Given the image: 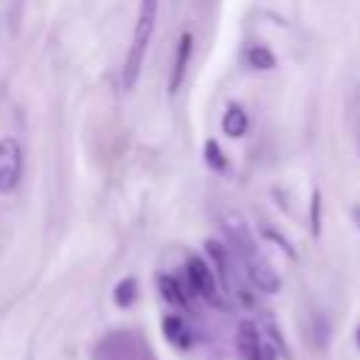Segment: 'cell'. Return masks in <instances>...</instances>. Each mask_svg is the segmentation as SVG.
<instances>
[{"instance_id": "obj_1", "label": "cell", "mask_w": 360, "mask_h": 360, "mask_svg": "<svg viewBox=\"0 0 360 360\" xmlns=\"http://www.w3.org/2000/svg\"><path fill=\"white\" fill-rule=\"evenodd\" d=\"M158 6H160V0H141L138 20H135V34H132V45H129V53H127L124 68H121V84H124V90H132L135 82H138V76H141V68H143V59H146V48H149L152 34H155Z\"/></svg>"}, {"instance_id": "obj_2", "label": "cell", "mask_w": 360, "mask_h": 360, "mask_svg": "<svg viewBox=\"0 0 360 360\" xmlns=\"http://www.w3.org/2000/svg\"><path fill=\"white\" fill-rule=\"evenodd\" d=\"M186 284H188L191 295H200L211 307H225V298L219 292V278H217L214 267L202 256H188V262H186Z\"/></svg>"}, {"instance_id": "obj_3", "label": "cell", "mask_w": 360, "mask_h": 360, "mask_svg": "<svg viewBox=\"0 0 360 360\" xmlns=\"http://www.w3.org/2000/svg\"><path fill=\"white\" fill-rule=\"evenodd\" d=\"M22 177V146L17 138H0V194H11Z\"/></svg>"}, {"instance_id": "obj_4", "label": "cell", "mask_w": 360, "mask_h": 360, "mask_svg": "<svg viewBox=\"0 0 360 360\" xmlns=\"http://www.w3.org/2000/svg\"><path fill=\"white\" fill-rule=\"evenodd\" d=\"M143 346L138 343L135 335L129 332H118V335H110L98 343V352H96V360H143Z\"/></svg>"}, {"instance_id": "obj_5", "label": "cell", "mask_w": 360, "mask_h": 360, "mask_svg": "<svg viewBox=\"0 0 360 360\" xmlns=\"http://www.w3.org/2000/svg\"><path fill=\"white\" fill-rule=\"evenodd\" d=\"M236 354L242 360H273V352H267L262 329L253 321H239V326H236Z\"/></svg>"}, {"instance_id": "obj_6", "label": "cell", "mask_w": 360, "mask_h": 360, "mask_svg": "<svg viewBox=\"0 0 360 360\" xmlns=\"http://www.w3.org/2000/svg\"><path fill=\"white\" fill-rule=\"evenodd\" d=\"M242 264H245V270H248V278H250V284H253L259 292H278V287H281V278H278V273L270 267V262H267L262 253H253V256H248Z\"/></svg>"}, {"instance_id": "obj_7", "label": "cell", "mask_w": 360, "mask_h": 360, "mask_svg": "<svg viewBox=\"0 0 360 360\" xmlns=\"http://www.w3.org/2000/svg\"><path fill=\"white\" fill-rule=\"evenodd\" d=\"M191 45H194V37L183 34L177 42V53H174V65H172V76H169V93H177L183 84V76H186V68L191 59Z\"/></svg>"}, {"instance_id": "obj_8", "label": "cell", "mask_w": 360, "mask_h": 360, "mask_svg": "<svg viewBox=\"0 0 360 360\" xmlns=\"http://www.w3.org/2000/svg\"><path fill=\"white\" fill-rule=\"evenodd\" d=\"M205 250H208V256L214 259V273H217V278H219V284L222 287H233V276H231V253L219 245V242H214V239H208L205 242Z\"/></svg>"}, {"instance_id": "obj_9", "label": "cell", "mask_w": 360, "mask_h": 360, "mask_svg": "<svg viewBox=\"0 0 360 360\" xmlns=\"http://www.w3.org/2000/svg\"><path fill=\"white\" fill-rule=\"evenodd\" d=\"M163 335H166V340H169L172 346H177V349H188V346L194 343L191 329H188L186 321L177 318V315H166V318H163Z\"/></svg>"}, {"instance_id": "obj_10", "label": "cell", "mask_w": 360, "mask_h": 360, "mask_svg": "<svg viewBox=\"0 0 360 360\" xmlns=\"http://www.w3.org/2000/svg\"><path fill=\"white\" fill-rule=\"evenodd\" d=\"M222 132L231 138H242L248 132V112L239 104H231L222 115Z\"/></svg>"}, {"instance_id": "obj_11", "label": "cell", "mask_w": 360, "mask_h": 360, "mask_svg": "<svg viewBox=\"0 0 360 360\" xmlns=\"http://www.w3.org/2000/svg\"><path fill=\"white\" fill-rule=\"evenodd\" d=\"M158 290L160 295L174 304V307H188V292L183 290V284L174 278V276H158Z\"/></svg>"}, {"instance_id": "obj_12", "label": "cell", "mask_w": 360, "mask_h": 360, "mask_svg": "<svg viewBox=\"0 0 360 360\" xmlns=\"http://www.w3.org/2000/svg\"><path fill=\"white\" fill-rule=\"evenodd\" d=\"M245 59H248V65L256 68V70H273V68H276V56H273V51L264 48V45H250L248 53H245Z\"/></svg>"}, {"instance_id": "obj_13", "label": "cell", "mask_w": 360, "mask_h": 360, "mask_svg": "<svg viewBox=\"0 0 360 360\" xmlns=\"http://www.w3.org/2000/svg\"><path fill=\"white\" fill-rule=\"evenodd\" d=\"M135 298H138V281H135L132 276L121 278V281L115 284V290H112V301H115L118 307H132Z\"/></svg>"}, {"instance_id": "obj_14", "label": "cell", "mask_w": 360, "mask_h": 360, "mask_svg": "<svg viewBox=\"0 0 360 360\" xmlns=\"http://www.w3.org/2000/svg\"><path fill=\"white\" fill-rule=\"evenodd\" d=\"M205 160L211 169H225V158H222V149L217 141H205Z\"/></svg>"}, {"instance_id": "obj_15", "label": "cell", "mask_w": 360, "mask_h": 360, "mask_svg": "<svg viewBox=\"0 0 360 360\" xmlns=\"http://www.w3.org/2000/svg\"><path fill=\"white\" fill-rule=\"evenodd\" d=\"M357 346H360V326H357Z\"/></svg>"}]
</instances>
